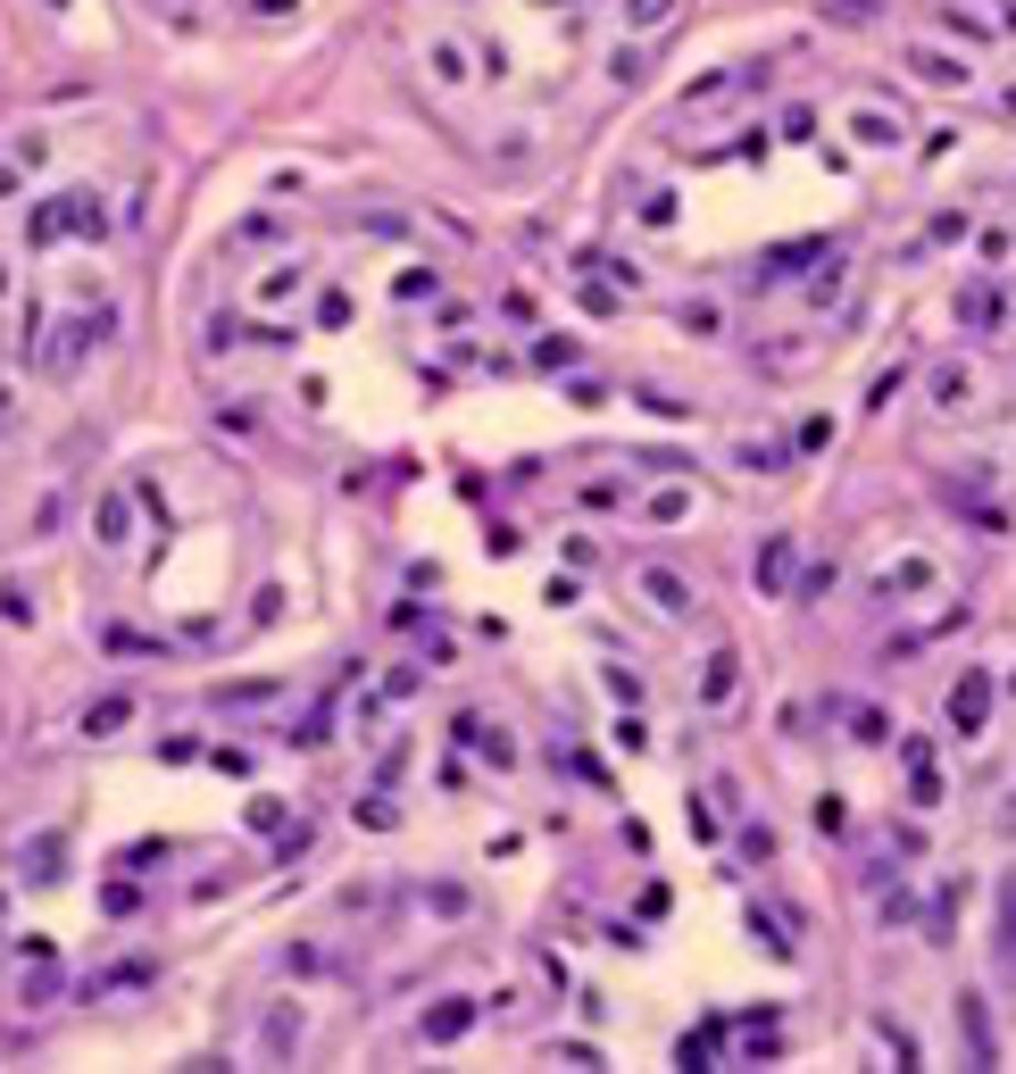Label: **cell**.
<instances>
[{
  "instance_id": "cell-1",
  "label": "cell",
  "mask_w": 1016,
  "mask_h": 1074,
  "mask_svg": "<svg viewBox=\"0 0 1016 1074\" xmlns=\"http://www.w3.org/2000/svg\"><path fill=\"white\" fill-rule=\"evenodd\" d=\"M992 708H999L992 666H966V675L950 683V699H941V716H950V734H959V741H983V734H992Z\"/></svg>"
},
{
  "instance_id": "cell-2",
  "label": "cell",
  "mask_w": 1016,
  "mask_h": 1074,
  "mask_svg": "<svg viewBox=\"0 0 1016 1074\" xmlns=\"http://www.w3.org/2000/svg\"><path fill=\"white\" fill-rule=\"evenodd\" d=\"M309 283H317V275H309V259H267L259 275H250V292H242V301L259 308V317H283L292 301H309Z\"/></svg>"
},
{
  "instance_id": "cell-3",
  "label": "cell",
  "mask_w": 1016,
  "mask_h": 1074,
  "mask_svg": "<svg viewBox=\"0 0 1016 1074\" xmlns=\"http://www.w3.org/2000/svg\"><path fill=\"white\" fill-rule=\"evenodd\" d=\"M908 76L933 84V93H966V84H975V58L941 51V42H908Z\"/></svg>"
},
{
  "instance_id": "cell-4",
  "label": "cell",
  "mask_w": 1016,
  "mask_h": 1074,
  "mask_svg": "<svg viewBox=\"0 0 1016 1074\" xmlns=\"http://www.w3.org/2000/svg\"><path fill=\"white\" fill-rule=\"evenodd\" d=\"M634 592H641V600H650V608H659V617L667 625H683V617H692V584H683V575H675V566H659V558H650V566H634Z\"/></svg>"
},
{
  "instance_id": "cell-5",
  "label": "cell",
  "mask_w": 1016,
  "mask_h": 1074,
  "mask_svg": "<svg viewBox=\"0 0 1016 1074\" xmlns=\"http://www.w3.org/2000/svg\"><path fill=\"white\" fill-rule=\"evenodd\" d=\"M734 692H742V650H709V659H700L692 699H700L709 716H725V708H734Z\"/></svg>"
},
{
  "instance_id": "cell-6",
  "label": "cell",
  "mask_w": 1016,
  "mask_h": 1074,
  "mask_svg": "<svg viewBox=\"0 0 1016 1074\" xmlns=\"http://www.w3.org/2000/svg\"><path fill=\"white\" fill-rule=\"evenodd\" d=\"M842 133L858 142V151H900V142H908L900 117H891V109H866V100H850V109H842Z\"/></svg>"
},
{
  "instance_id": "cell-7",
  "label": "cell",
  "mask_w": 1016,
  "mask_h": 1074,
  "mask_svg": "<svg viewBox=\"0 0 1016 1074\" xmlns=\"http://www.w3.org/2000/svg\"><path fill=\"white\" fill-rule=\"evenodd\" d=\"M791 558H800V542H791V533H767V542H758L750 584L767 592V600H783V592H791Z\"/></svg>"
},
{
  "instance_id": "cell-8",
  "label": "cell",
  "mask_w": 1016,
  "mask_h": 1074,
  "mask_svg": "<svg viewBox=\"0 0 1016 1074\" xmlns=\"http://www.w3.org/2000/svg\"><path fill=\"white\" fill-rule=\"evenodd\" d=\"M900 767H908V792H917V809H941V758H933V741L908 734V741H900Z\"/></svg>"
},
{
  "instance_id": "cell-9",
  "label": "cell",
  "mask_w": 1016,
  "mask_h": 1074,
  "mask_svg": "<svg viewBox=\"0 0 1016 1074\" xmlns=\"http://www.w3.org/2000/svg\"><path fill=\"white\" fill-rule=\"evenodd\" d=\"M467 1024H475V999H433L425 1017H417V1041L451 1050V1041H467Z\"/></svg>"
},
{
  "instance_id": "cell-10",
  "label": "cell",
  "mask_w": 1016,
  "mask_h": 1074,
  "mask_svg": "<svg viewBox=\"0 0 1016 1074\" xmlns=\"http://www.w3.org/2000/svg\"><path fill=\"white\" fill-rule=\"evenodd\" d=\"M292 1050H301V999H275L259 1024V1057H292Z\"/></svg>"
},
{
  "instance_id": "cell-11",
  "label": "cell",
  "mask_w": 1016,
  "mask_h": 1074,
  "mask_svg": "<svg viewBox=\"0 0 1016 1074\" xmlns=\"http://www.w3.org/2000/svg\"><path fill=\"white\" fill-rule=\"evenodd\" d=\"M126 525H133V509H126V491H100V500H93V542H100V550H109V558H117V550H126V542H133V533H126Z\"/></svg>"
},
{
  "instance_id": "cell-12",
  "label": "cell",
  "mask_w": 1016,
  "mask_h": 1074,
  "mask_svg": "<svg viewBox=\"0 0 1016 1074\" xmlns=\"http://www.w3.org/2000/svg\"><path fill=\"white\" fill-rule=\"evenodd\" d=\"M925 392H933V409H950V416L975 409V367H959V358H950V367H933V383H925Z\"/></svg>"
},
{
  "instance_id": "cell-13",
  "label": "cell",
  "mask_w": 1016,
  "mask_h": 1074,
  "mask_svg": "<svg viewBox=\"0 0 1016 1074\" xmlns=\"http://www.w3.org/2000/svg\"><path fill=\"white\" fill-rule=\"evenodd\" d=\"M425 67H433L442 93H467V51H458L451 34H425Z\"/></svg>"
},
{
  "instance_id": "cell-14",
  "label": "cell",
  "mask_w": 1016,
  "mask_h": 1074,
  "mask_svg": "<svg viewBox=\"0 0 1016 1074\" xmlns=\"http://www.w3.org/2000/svg\"><path fill=\"white\" fill-rule=\"evenodd\" d=\"M675 9H683V0H617V25H625V34H659V25H675Z\"/></svg>"
},
{
  "instance_id": "cell-15",
  "label": "cell",
  "mask_w": 1016,
  "mask_h": 1074,
  "mask_svg": "<svg viewBox=\"0 0 1016 1074\" xmlns=\"http://www.w3.org/2000/svg\"><path fill=\"white\" fill-rule=\"evenodd\" d=\"M933 584H941V566L925 558V550H908V558L884 566V592H933Z\"/></svg>"
},
{
  "instance_id": "cell-16",
  "label": "cell",
  "mask_w": 1016,
  "mask_h": 1074,
  "mask_svg": "<svg viewBox=\"0 0 1016 1074\" xmlns=\"http://www.w3.org/2000/svg\"><path fill=\"white\" fill-rule=\"evenodd\" d=\"M58 858H67V842H58V833H51V842H25V849H18V875H25V883H58Z\"/></svg>"
},
{
  "instance_id": "cell-17",
  "label": "cell",
  "mask_w": 1016,
  "mask_h": 1074,
  "mask_svg": "<svg viewBox=\"0 0 1016 1074\" xmlns=\"http://www.w3.org/2000/svg\"><path fill=\"white\" fill-rule=\"evenodd\" d=\"M683 517H692V491H683V484H659L650 500H641V525H683Z\"/></svg>"
},
{
  "instance_id": "cell-18",
  "label": "cell",
  "mask_w": 1016,
  "mask_h": 1074,
  "mask_svg": "<svg viewBox=\"0 0 1016 1074\" xmlns=\"http://www.w3.org/2000/svg\"><path fill=\"white\" fill-rule=\"evenodd\" d=\"M67 234H84V242H100V234H109V208H100V192H67Z\"/></svg>"
},
{
  "instance_id": "cell-19",
  "label": "cell",
  "mask_w": 1016,
  "mask_h": 1074,
  "mask_svg": "<svg viewBox=\"0 0 1016 1074\" xmlns=\"http://www.w3.org/2000/svg\"><path fill=\"white\" fill-rule=\"evenodd\" d=\"M58 234H67V200H34V208H25V242H34V250H51Z\"/></svg>"
},
{
  "instance_id": "cell-20",
  "label": "cell",
  "mask_w": 1016,
  "mask_h": 1074,
  "mask_svg": "<svg viewBox=\"0 0 1016 1074\" xmlns=\"http://www.w3.org/2000/svg\"><path fill=\"white\" fill-rule=\"evenodd\" d=\"M959 1033H966V1050H975V1066H992V1017H983V999H975V991L959 999Z\"/></svg>"
},
{
  "instance_id": "cell-21",
  "label": "cell",
  "mask_w": 1016,
  "mask_h": 1074,
  "mask_svg": "<svg viewBox=\"0 0 1016 1074\" xmlns=\"http://www.w3.org/2000/svg\"><path fill=\"white\" fill-rule=\"evenodd\" d=\"M941 25H950L966 51H983V42H992V18H983V9H966V0H950V9H941Z\"/></svg>"
},
{
  "instance_id": "cell-22",
  "label": "cell",
  "mask_w": 1016,
  "mask_h": 1074,
  "mask_svg": "<svg viewBox=\"0 0 1016 1074\" xmlns=\"http://www.w3.org/2000/svg\"><path fill=\"white\" fill-rule=\"evenodd\" d=\"M641 76H650V51H641V42L625 34L617 51H608V84H617V93H625V84H641Z\"/></svg>"
},
{
  "instance_id": "cell-23",
  "label": "cell",
  "mask_w": 1016,
  "mask_h": 1074,
  "mask_svg": "<svg viewBox=\"0 0 1016 1074\" xmlns=\"http://www.w3.org/2000/svg\"><path fill=\"white\" fill-rule=\"evenodd\" d=\"M842 725H850V741H884V734H891L875 699H842Z\"/></svg>"
},
{
  "instance_id": "cell-24",
  "label": "cell",
  "mask_w": 1016,
  "mask_h": 1074,
  "mask_svg": "<svg viewBox=\"0 0 1016 1074\" xmlns=\"http://www.w3.org/2000/svg\"><path fill=\"white\" fill-rule=\"evenodd\" d=\"M742 84H750V76H700L692 93H683V109H725V100H734Z\"/></svg>"
},
{
  "instance_id": "cell-25",
  "label": "cell",
  "mask_w": 1016,
  "mask_h": 1074,
  "mask_svg": "<svg viewBox=\"0 0 1016 1074\" xmlns=\"http://www.w3.org/2000/svg\"><path fill=\"white\" fill-rule=\"evenodd\" d=\"M425 908L458 924V916H475V891H467V883H425Z\"/></svg>"
},
{
  "instance_id": "cell-26",
  "label": "cell",
  "mask_w": 1016,
  "mask_h": 1074,
  "mask_svg": "<svg viewBox=\"0 0 1016 1074\" xmlns=\"http://www.w3.org/2000/svg\"><path fill=\"white\" fill-rule=\"evenodd\" d=\"M126 716H133V699H126V692H109V699H93V708H84V734H117Z\"/></svg>"
},
{
  "instance_id": "cell-27",
  "label": "cell",
  "mask_w": 1016,
  "mask_h": 1074,
  "mask_svg": "<svg viewBox=\"0 0 1016 1074\" xmlns=\"http://www.w3.org/2000/svg\"><path fill=\"white\" fill-rule=\"evenodd\" d=\"M716 1050H725V1024H700V1033H683V1066H716Z\"/></svg>"
},
{
  "instance_id": "cell-28",
  "label": "cell",
  "mask_w": 1016,
  "mask_h": 1074,
  "mask_svg": "<svg viewBox=\"0 0 1016 1074\" xmlns=\"http://www.w3.org/2000/svg\"><path fill=\"white\" fill-rule=\"evenodd\" d=\"M959 317L966 325H999V292H992V283H966V292H959Z\"/></svg>"
},
{
  "instance_id": "cell-29",
  "label": "cell",
  "mask_w": 1016,
  "mask_h": 1074,
  "mask_svg": "<svg viewBox=\"0 0 1016 1074\" xmlns=\"http://www.w3.org/2000/svg\"><path fill=\"white\" fill-rule=\"evenodd\" d=\"M734 467L742 475H775L783 467V442H734Z\"/></svg>"
},
{
  "instance_id": "cell-30",
  "label": "cell",
  "mask_w": 1016,
  "mask_h": 1074,
  "mask_svg": "<svg viewBox=\"0 0 1016 1074\" xmlns=\"http://www.w3.org/2000/svg\"><path fill=\"white\" fill-rule=\"evenodd\" d=\"M999 966H1008V983H1016V883H1008V900H999Z\"/></svg>"
},
{
  "instance_id": "cell-31",
  "label": "cell",
  "mask_w": 1016,
  "mask_h": 1074,
  "mask_svg": "<svg viewBox=\"0 0 1016 1074\" xmlns=\"http://www.w3.org/2000/svg\"><path fill=\"white\" fill-rule=\"evenodd\" d=\"M617 750H650V716H634V708L617 716Z\"/></svg>"
},
{
  "instance_id": "cell-32",
  "label": "cell",
  "mask_w": 1016,
  "mask_h": 1074,
  "mask_svg": "<svg viewBox=\"0 0 1016 1074\" xmlns=\"http://www.w3.org/2000/svg\"><path fill=\"white\" fill-rule=\"evenodd\" d=\"M283 966H292V975H334V958H325V950H309V942L283 950Z\"/></svg>"
},
{
  "instance_id": "cell-33",
  "label": "cell",
  "mask_w": 1016,
  "mask_h": 1074,
  "mask_svg": "<svg viewBox=\"0 0 1016 1074\" xmlns=\"http://www.w3.org/2000/svg\"><path fill=\"white\" fill-rule=\"evenodd\" d=\"M0 625H34V600L18 584H0Z\"/></svg>"
},
{
  "instance_id": "cell-34",
  "label": "cell",
  "mask_w": 1016,
  "mask_h": 1074,
  "mask_svg": "<svg viewBox=\"0 0 1016 1074\" xmlns=\"http://www.w3.org/2000/svg\"><path fill=\"white\" fill-rule=\"evenodd\" d=\"M566 358H575V341H566V334H542V341H533V367H566Z\"/></svg>"
},
{
  "instance_id": "cell-35",
  "label": "cell",
  "mask_w": 1016,
  "mask_h": 1074,
  "mask_svg": "<svg viewBox=\"0 0 1016 1074\" xmlns=\"http://www.w3.org/2000/svg\"><path fill=\"white\" fill-rule=\"evenodd\" d=\"M825 18L833 25H866V18H875V0H825Z\"/></svg>"
},
{
  "instance_id": "cell-36",
  "label": "cell",
  "mask_w": 1016,
  "mask_h": 1074,
  "mask_svg": "<svg viewBox=\"0 0 1016 1074\" xmlns=\"http://www.w3.org/2000/svg\"><path fill=\"white\" fill-rule=\"evenodd\" d=\"M641 226H675V192H650L641 200Z\"/></svg>"
},
{
  "instance_id": "cell-37",
  "label": "cell",
  "mask_w": 1016,
  "mask_h": 1074,
  "mask_svg": "<svg viewBox=\"0 0 1016 1074\" xmlns=\"http://www.w3.org/2000/svg\"><path fill=\"white\" fill-rule=\"evenodd\" d=\"M250 18H267V25H283V18H301V0H242Z\"/></svg>"
},
{
  "instance_id": "cell-38",
  "label": "cell",
  "mask_w": 1016,
  "mask_h": 1074,
  "mask_svg": "<svg viewBox=\"0 0 1016 1074\" xmlns=\"http://www.w3.org/2000/svg\"><path fill=\"white\" fill-rule=\"evenodd\" d=\"M550 1057H559V1066H601V1050H592V1041H559Z\"/></svg>"
},
{
  "instance_id": "cell-39",
  "label": "cell",
  "mask_w": 1016,
  "mask_h": 1074,
  "mask_svg": "<svg viewBox=\"0 0 1016 1074\" xmlns=\"http://www.w3.org/2000/svg\"><path fill=\"white\" fill-rule=\"evenodd\" d=\"M475 741H484V758H491V767H517V741H500V734H484V725H475Z\"/></svg>"
},
{
  "instance_id": "cell-40",
  "label": "cell",
  "mask_w": 1016,
  "mask_h": 1074,
  "mask_svg": "<svg viewBox=\"0 0 1016 1074\" xmlns=\"http://www.w3.org/2000/svg\"><path fill=\"white\" fill-rule=\"evenodd\" d=\"M250 825H259V833H275V825H283V800H275V792H267V800H250Z\"/></svg>"
},
{
  "instance_id": "cell-41",
  "label": "cell",
  "mask_w": 1016,
  "mask_h": 1074,
  "mask_svg": "<svg viewBox=\"0 0 1016 1074\" xmlns=\"http://www.w3.org/2000/svg\"><path fill=\"white\" fill-rule=\"evenodd\" d=\"M25 192V175H18V159H0V200H18Z\"/></svg>"
},
{
  "instance_id": "cell-42",
  "label": "cell",
  "mask_w": 1016,
  "mask_h": 1074,
  "mask_svg": "<svg viewBox=\"0 0 1016 1074\" xmlns=\"http://www.w3.org/2000/svg\"><path fill=\"white\" fill-rule=\"evenodd\" d=\"M0 434H18V392L0 383Z\"/></svg>"
},
{
  "instance_id": "cell-43",
  "label": "cell",
  "mask_w": 1016,
  "mask_h": 1074,
  "mask_svg": "<svg viewBox=\"0 0 1016 1074\" xmlns=\"http://www.w3.org/2000/svg\"><path fill=\"white\" fill-rule=\"evenodd\" d=\"M999 25H1008V34H1016V0H999Z\"/></svg>"
},
{
  "instance_id": "cell-44",
  "label": "cell",
  "mask_w": 1016,
  "mask_h": 1074,
  "mask_svg": "<svg viewBox=\"0 0 1016 1074\" xmlns=\"http://www.w3.org/2000/svg\"><path fill=\"white\" fill-rule=\"evenodd\" d=\"M0 301H9V259H0Z\"/></svg>"
},
{
  "instance_id": "cell-45",
  "label": "cell",
  "mask_w": 1016,
  "mask_h": 1074,
  "mask_svg": "<svg viewBox=\"0 0 1016 1074\" xmlns=\"http://www.w3.org/2000/svg\"><path fill=\"white\" fill-rule=\"evenodd\" d=\"M542 9H566V0H542Z\"/></svg>"
},
{
  "instance_id": "cell-46",
  "label": "cell",
  "mask_w": 1016,
  "mask_h": 1074,
  "mask_svg": "<svg viewBox=\"0 0 1016 1074\" xmlns=\"http://www.w3.org/2000/svg\"><path fill=\"white\" fill-rule=\"evenodd\" d=\"M51 9H67V0H51Z\"/></svg>"
}]
</instances>
